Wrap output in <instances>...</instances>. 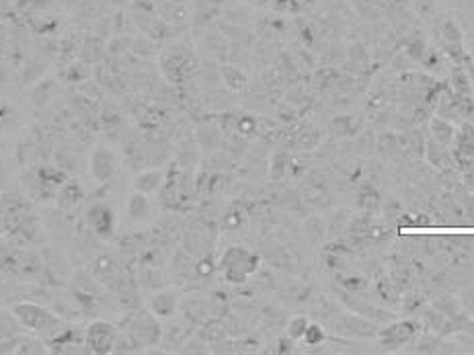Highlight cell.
I'll return each mask as SVG.
<instances>
[{
	"label": "cell",
	"instance_id": "44dd1931",
	"mask_svg": "<svg viewBox=\"0 0 474 355\" xmlns=\"http://www.w3.org/2000/svg\"><path fill=\"white\" fill-rule=\"evenodd\" d=\"M17 329H21V324L17 322L13 312L10 314H0V341L17 337Z\"/></svg>",
	"mask_w": 474,
	"mask_h": 355
},
{
	"label": "cell",
	"instance_id": "9c48e42d",
	"mask_svg": "<svg viewBox=\"0 0 474 355\" xmlns=\"http://www.w3.org/2000/svg\"><path fill=\"white\" fill-rule=\"evenodd\" d=\"M177 308H179V300H177V294L171 290L154 292L150 302H148V311L152 312L156 318H171Z\"/></svg>",
	"mask_w": 474,
	"mask_h": 355
},
{
	"label": "cell",
	"instance_id": "603a6c76",
	"mask_svg": "<svg viewBox=\"0 0 474 355\" xmlns=\"http://www.w3.org/2000/svg\"><path fill=\"white\" fill-rule=\"evenodd\" d=\"M378 150L386 156H394L400 150V140L394 133H382L378 140Z\"/></svg>",
	"mask_w": 474,
	"mask_h": 355
},
{
	"label": "cell",
	"instance_id": "4fadbf2b",
	"mask_svg": "<svg viewBox=\"0 0 474 355\" xmlns=\"http://www.w3.org/2000/svg\"><path fill=\"white\" fill-rule=\"evenodd\" d=\"M220 79H222V83L230 90H245L247 85H249L247 74L240 68L232 66V64H224L220 68Z\"/></svg>",
	"mask_w": 474,
	"mask_h": 355
},
{
	"label": "cell",
	"instance_id": "6da1fadb",
	"mask_svg": "<svg viewBox=\"0 0 474 355\" xmlns=\"http://www.w3.org/2000/svg\"><path fill=\"white\" fill-rule=\"evenodd\" d=\"M10 312H13V316L17 318V322L21 324L23 331L42 337L49 347L54 343H58L68 333L66 322L62 318H58L49 308H45L38 302H31V300L15 302L10 306Z\"/></svg>",
	"mask_w": 474,
	"mask_h": 355
},
{
	"label": "cell",
	"instance_id": "d4e9b609",
	"mask_svg": "<svg viewBox=\"0 0 474 355\" xmlns=\"http://www.w3.org/2000/svg\"><path fill=\"white\" fill-rule=\"evenodd\" d=\"M288 167H290V158H288V154L277 152V154L273 156V160H271V179L279 181V179L288 173Z\"/></svg>",
	"mask_w": 474,
	"mask_h": 355
},
{
	"label": "cell",
	"instance_id": "f1b7e54d",
	"mask_svg": "<svg viewBox=\"0 0 474 355\" xmlns=\"http://www.w3.org/2000/svg\"><path fill=\"white\" fill-rule=\"evenodd\" d=\"M215 267L212 265V261H210V257H206V259H202L199 263H197V273L199 275H212L214 273Z\"/></svg>",
	"mask_w": 474,
	"mask_h": 355
},
{
	"label": "cell",
	"instance_id": "ac0fdd59",
	"mask_svg": "<svg viewBox=\"0 0 474 355\" xmlns=\"http://www.w3.org/2000/svg\"><path fill=\"white\" fill-rule=\"evenodd\" d=\"M427 158H430L431 165L437 167V169H448V167H452V158H450V154L446 152V146H441V144L435 142V140L427 142Z\"/></svg>",
	"mask_w": 474,
	"mask_h": 355
},
{
	"label": "cell",
	"instance_id": "52a82bcc",
	"mask_svg": "<svg viewBox=\"0 0 474 355\" xmlns=\"http://www.w3.org/2000/svg\"><path fill=\"white\" fill-rule=\"evenodd\" d=\"M117 173V158L115 154L105 148V146H97L92 156H90V175L99 183H107L115 177Z\"/></svg>",
	"mask_w": 474,
	"mask_h": 355
},
{
	"label": "cell",
	"instance_id": "e0dca14e",
	"mask_svg": "<svg viewBox=\"0 0 474 355\" xmlns=\"http://www.w3.org/2000/svg\"><path fill=\"white\" fill-rule=\"evenodd\" d=\"M430 128L433 140L439 142L441 146H450V144L454 142V138H456L454 126H452L450 122H446V119H431Z\"/></svg>",
	"mask_w": 474,
	"mask_h": 355
},
{
	"label": "cell",
	"instance_id": "7c38bea8",
	"mask_svg": "<svg viewBox=\"0 0 474 355\" xmlns=\"http://www.w3.org/2000/svg\"><path fill=\"white\" fill-rule=\"evenodd\" d=\"M161 15L163 21L171 23V25H183L189 21V8L181 2V0H169L161 6Z\"/></svg>",
	"mask_w": 474,
	"mask_h": 355
},
{
	"label": "cell",
	"instance_id": "2e32d148",
	"mask_svg": "<svg viewBox=\"0 0 474 355\" xmlns=\"http://www.w3.org/2000/svg\"><path fill=\"white\" fill-rule=\"evenodd\" d=\"M452 89L458 94V99H471L473 97V83L468 72L462 66H456L452 70Z\"/></svg>",
	"mask_w": 474,
	"mask_h": 355
},
{
	"label": "cell",
	"instance_id": "5bb4252c",
	"mask_svg": "<svg viewBox=\"0 0 474 355\" xmlns=\"http://www.w3.org/2000/svg\"><path fill=\"white\" fill-rule=\"evenodd\" d=\"M458 135V144H456V156L458 158H468L473 160L474 158V126L471 124H464L460 128V133Z\"/></svg>",
	"mask_w": 474,
	"mask_h": 355
},
{
	"label": "cell",
	"instance_id": "30bf717a",
	"mask_svg": "<svg viewBox=\"0 0 474 355\" xmlns=\"http://www.w3.org/2000/svg\"><path fill=\"white\" fill-rule=\"evenodd\" d=\"M165 181H167V173L165 171L150 169V171H144V173L136 175L131 185H133V191L144 193V195H152V193H156V191L163 189Z\"/></svg>",
	"mask_w": 474,
	"mask_h": 355
},
{
	"label": "cell",
	"instance_id": "277c9868",
	"mask_svg": "<svg viewBox=\"0 0 474 355\" xmlns=\"http://www.w3.org/2000/svg\"><path fill=\"white\" fill-rule=\"evenodd\" d=\"M126 331L131 335V339L138 343L140 352L146 349V347H156L161 343V339H163V327H161L158 318L152 312H148V314L144 312V314L131 318L128 327H126Z\"/></svg>",
	"mask_w": 474,
	"mask_h": 355
},
{
	"label": "cell",
	"instance_id": "f546056e",
	"mask_svg": "<svg viewBox=\"0 0 474 355\" xmlns=\"http://www.w3.org/2000/svg\"><path fill=\"white\" fill-rule=\"evenodd\" d=\"M294 343H296V341H294V339H290V337L286 335V339H281V341H279V352H281V354H290V352H294Z\"/></svg>",
	"mask_w": 474,
	"mask_h": 355
},
{
	"label": "cell",
	"instance_id": "7a4b0ae2",
	"mask_svg": "<svg viewBox=\"0 0 474 355\" xmlns=\"http://www.w3.org/2000/svg\"><path fill=\"white\" fill-rule=\"evenodd\" d=\"M259 265H261V259L257 255L243 247L226 249V253L220 259V269H222L226 281L234 283V286H243L257 271Z\"/></svg>",
	"mask_w": 474,
	"mask_h": 355
},
{
	"label": "cell",
	"instance_id": "5b68a950",
	"mask_svg": "<svg viewBox=\"0 0 474 355\" xmlns=\"http://www.w3.org/2000/svg\"><path fill=\"white\" fill-rule=\"evenodd\" d=\"M417 335H419V324L417 322L398 320V322H392V324H388L386 329L380 331L378 341H380V345L384 349L394 352V349H400L402 345L411 343Z\"/></svg>",
	"mask_w": 474,
	"mask_h": 355
},
{
	"label": "cell",
	"instance_id": "ffe728a7",
	"mask_svg": "<svg viewBox=\"0 0 474 355\" xmlns=\"http://www.w3.org/2000/svg\"><path fill=\"white\" fill-rule=\"evenodd\" d=\"M304 341H306V345H310V347H318V345H322V343L327 341V333H325V329H322L320 324L308 322L306 333H304Z\"/></svg>",
	"mask_w": 474,
	"mask_h": 355
},
{
	"label": "cell",
	"instance_id": "3957f363",
	"mask_svg": "<svg viewBox=\"0 0 474 355\" xmlns=\"http://www.w3.org/2000/svg\"><path fill=\"white\" fill-rule=\"evenodd\" d=\"M117 327L111 324L109 320H92L85 331V343L86 352L95 355H109L115 352V343H117Z\"/></svg>",
	"mask_w": 474,
	"mask_h": 355
},
{
	"label": "cell",
	"instance_id": "7402d4cb",
	"mask_svg": "<svg viewBox=\"0 0 474 355\" xmlns=\"http://www.w3.org/2000/svg\"><path fill=\"white\" fill-rule=\"evenodd\" d=\"M355 124H353V117L351 115H341V117H335L331 124H329V130L333 135L341 138V135H349L353 132Z\"/></svg>",
	"mask_w": 474,
	"mask_h": 355
},
{
	"label": "cell",
	"instance_id": "9a60e30c",
	"mask_svg": "<svg viewBox=\"0 0 474 355\" xmlns=\"http://www.w3.org/2000/svg\"><path fill=\"white\" fill-rule=\"evenodd\" d=\"M126 210H128V216L131 220H136V222H138V220H144V218L150 214V199H148V195L133 191V193L129 195Z\"/></svg>",
	"mask_w": 474,
	"mask_h": 355
},
{
	"label": "cell",
	"instance_id": "4316f807",
	"mask_svg": "<svg viewBox=\"0 0 474 355\" xmlns=\"http://www.w3.org/2000/svg\"><path fill=\"white\" fill-rule=\"evenodd\" d=\"M236 130H238V133L251 135V133H255V130H257V119H255V117H251V115L238 117V122H236Z\"/></svg>",
	"mask_w": 474,
	"mask_h": 355
},
{
	"label": "cell",
	"instance_id": "d6986e66",
	"mask_svg": "<svg viewBox=\"0 0 474 355\" xmlns=\"http://www.w3.org/2000/svg\"><path fill=\"white\" fill-rule=\"evenodd\" d=\"M357 204H359V208L361 210H366V212H374V210H378L380 208V204H382V197H380V193L374 189V187H363L361 191H359V199H357Z\"/></svg>",
	"mask_w": 474,
	"mask_h": 355
},
{
	"label": "cell",
	"instance_id": "484cf974",
	"mask_svg": "<svg viewBox=\"0 0 474 355\" xmlns=\"http://www.w3.org/2000/svg\"><path fill=\"white\" fill-rule=\"evenodd\" d=\"M441 345V341L439 339H435V337H423L419 343H417V354H437L439 347Z\"/></svg>",
	"mask_w": 474,
	"mask_h": 355
},
{
	"label": "cell",
	"instance_id": "83f0119b",
	"mask_svg": "<svg viewBox=\"0 0 474 355\" xmlns=\"http://www.w3.org/2000/svg\"><path fill=\"white\" fill-rule=\"evenodd\" d=\"M300 146L302 148H314L318 144V132H304L300 133Z\"/></svg>",
	"mask_w": 474,
	"mask_h": 355
},
{
	"label": "cell",
	"instance_id": "1f68e13d",
	"mask_svg": "<svg viewBox=\"0 0 474 355\" xmlns=\"http://www.w3.org/2000/svg\"><path fill=\"white\" fill-rule=\"evenodd\" d=\"M466 331H468L471 335H474V320L473 322H468V324H466Z\"/></svg>",
	"mask_w": 474,
	"mask_h": 355
},
{
	"label": "cell",
	"instance_id": "8fae6325",
	"mask_svg": "<svg viewBox=\"0 0 474 355\" xmlns=\"http://www.w3.org/2000/svg\"><path fill=\"white\" fill-rule=\"evenodd\" d=\"M197 339L204 343V345H215L220 341H226L228 339V327L224 320L220 318H210L206 320L199 331H197Z\"/></svg>",
	"mask_w": 474,
	"mask_h": 355
},
{
	"label": "cell",
	"instance_id": "4dcf8cb0",
	"mask_svg": "<svg viewBox=\"0 0 474 355\" xmlns=\"http://www.w3.org/2000/svg\"><path fill=\"white\" fill-rule=\"evenodd\" d=\"M464 208H466V216H471V224H474V195H468L464 199Z\"/></svg>",
	"mask_w": 474,
	"mask_h": 355
},
{
	"label": "cell",
	"instance_id": "cb8c5ba5",
	"mask_svg": "<svg viewBox=\"0 0 474 355\" xmlns=\"http://www.w3.org/2000/svg\"><path fill=\"white\" fill-rule=\"evenodd\" d=\"M306 327H308V320L304 316H294L288 327H286V335L294 341H300L304 339V333H306Z\"/></svg>",
	"mask_w": 474,
	"mask_h": 355
},
{
	"label": "cell",
	"instance_id": "ba28073f",
	"mask_svg": "<svg viewBox=\"0 0 474 355\" xmlns=\"http://www.w3.org/2000/svg\"><path fill=\"white\" fill-rule=\"evenodd\" d=\"M88 273H90V279H97L103 286H111L113 281L120 279V265H117L115 257L99 255L90 261Z\"/></svg>",
	"mask_w": 474,
	"mask_h": 355
},
{
	"label": "cell",
	"instance_id": "8992f818",
	"mask_svg": "<svg viewBox=\"0 0 474 355\" xmlns=\"http://www.w3.org/2000/svg\"><path fill=\"white\" fill-rule=\"evenodd\" d=\"M86 226L95 232L99 238H111L115 230V214L105 201H95L88 206L85 214Z\"/></svg>",
	"mask_w": 474,
	"mask_h": 355
}]
</instances>
